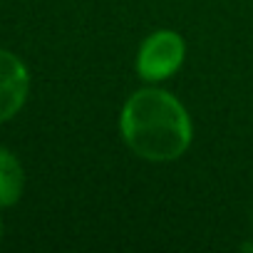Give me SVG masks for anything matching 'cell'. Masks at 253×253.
<instances>
[{
  "label": "cell",
  "instance_id": "obj_1",
  "mask_svg": "<svg viewBox=\"0 0 253 253\" xmlns=\"http://www.w3.org/2000/svg\"><path fill=\"white\" fill-rule=\"evenodd\" d=\"M122 137L147 162H174L191 144V119L184 104L164 89H139L122 107Z\"/></svg>",
  "mask_w": 253,
  "mask_h": 253
},
{
  "label": "cell",
  "instance_id": "obj_3",
  "mask_svg": "<svg viewBox=\"0 0 253 253\" xmlns=\"http://www.w3.org/2000/svg\"><path fill=\"white\" fill-rule=\"evenodd\" d=\"M28 89L30 75L23 60L10 50H0V124L13 119L23 109Z\"/></svg>",
  "mask_w": 253,
  "mask_h": 253
},
{
  "label": "cell",
  "instance_id": "obj_4",
  "mask_svg": "<svg viewBox=\"0 0 253 253\" xmlns=\"http://www.w3.org/2000/svg\"><path fill=\"white\" fill-rule=\"evenodd\" d=\"M25 189V171L18 157L0 147V209L20 201Z\"/></svg>",
  "mask_w": 253,
  "mask_h": 253
},
{
  "label": "cell",
  "instance_id": "obj_2",
  "mask_svg": "<svg viewBox=\"0 0 253 253\" xmlns=\"http://www.w3.org/2000/svg\"><path fill=\"white\" fill-rule=\"evenodd\" d=\"M184 52V40L174 30H157L139 47L137 72L147 82H162L181 67Z\"/></svg>",
  "mask_w": 253,
  "mask_h": 253
}]
</instances>
